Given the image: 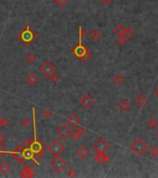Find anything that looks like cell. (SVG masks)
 Listing matches in <instances>:
<instances>
[{"instance_id":"cell-1","label":"cell","mask_w":158,"mask_h":178,"mask_svg":"<svg viewBox=\"0 0 158 178\" xmlns=\"http://www.w3.org/2000/svg\"><path fill=\"white\" fill-rule=\"evenodd\" d=\"M129 148L131 149V151L134 152L138 156H142L145 154V152L148 150V145L144 142L141 137L136 138L134 141L131 142L129 146Z\"/></svg>"},{"instance_id":"cell-2","label":"cell","mask_w":158,"mask_h":178,"mask_svg":"<svg viewBox=\"0 0 158 178\" xmlns=\"http://www.w3.org/2000/svg\"><path fill=\"white\" fill-rule=\"evenodd\" d=\"M47 151L54 157H58L65 151V146L59 140H53L47 147Z\"/></svg>"},{"instance_id":"cell-3","label":"cell","mask_w":158,"mask_h":178,"mask_svg":"<svg viewBox=\"0 0 158 178\" xmlns=\"http://www.w3.org/2000/svg\"><path fill=\"white\" fill-rule=\"evenodd\" d=\"M73 54L77 58H79L80 59L83 60V61H88L93 56L92 52L89 50L87 47L82 46L81 44H80L79 46L75 47V48H73Z\"/></svg>"},{"instance_id":"cell-4","label":"cell","mask_w":158,"mask_h":178,"mask_svg":"<svg viewBox=\"0 0 158 178\" xmlns=\"http://www.w3.org/2000/svg\"><path fill=\"white\" fill-rule=\"evenodd\" d=\"M57 68L56 67V65H54L50 61H45V62L39 67V72L42 73L43 75H45V77H49L51 74L53 73H57Z\"/></svg>"},{"instance_id":"cell-5","label":"cell","mask_w":158,"mask_h":178,"mask_svg":"<svg viewBox=\"0 0 158 178\" xmlns=\"http://www.w3.org/2000/svg\"><path fill=\"white\" fill-rule=\"evenodd\" d=\"M111 148L110 143L107 142L105 138L100 137L96 140L93 144V148L96 152L99 153H106V151H108Z\"/></svg>"},{"instance_id":"cell-6","label":"cell","mask_w":158,"mask_h":178,"mask_svg":"<svg viewBox=\"0 0 158 178\" xmlns=\"http://www.w3.org/2000/svg\"><path fill=\"white\" fill-rule=\"evenodd\" d=\"M68 161L64 160L61 157H55V159L50 162V167L55 171L56 173H60L67 167Z\"/></svg>"},{"instance_id":"cell-7","label":"cell","mask_w":158,"mask_h":178,"mask_svg":"<svg viewBox=\"0 0 158 178\" xmlns=\"http://www.w3.org/2000/svg\"><path fill=\"white\" fill-rule=\"evenodd\" d=\"M71 133H72V131L70 129V127L67 126V124L59 125L57 127V129L56 130V135L63 141L70 138L71 135Z\"/></svg>"},{"instance_id":"cell-8","label":"cell","mask_w":158,"mask_h":178,"mask_svg":"<svg viewBox=\"0 0 158 178\" xmlns=\"http://www.w3.org/2000/svg\"><path fill=\"white\" fill-rule=\"evenodd\" d=\"M80 105L83 109H90L94 104L93 98L90 94H84L79 100Z\"/></svg>"},{"instance_id":"cell-9","label":"cell","mask_w":158,"mask_h":178,"mask_svg":"<svg viewBox=\"0 0 158 178\" xmlns=\"http://www.w3.org/2000/svg\"><path fill=\"white\" fill-rule=\"evenodd\" d=\"M66 122H67V124L68 126H70L72 128H76V127H78L80 125V122H81V119H80V117L77 113L72 112L67 117Z\"/></svg>"},{"instance_id":"cell-10","label":"cell","mask_w":158,"mask_h":178,"mask_svg":"<svg viewBox=\"0 0 158 178\" xmlns=\"http://www.w3.org/2000/svg\"><path fill=\"white\" fill-rule=\"evenodd\" d=\"M76 154L80 160H85L90 155V149L86 146H80L76 150Z\"/></svg>"},{"instance_id":"cell-11","label":"cell","mask_w":158,"mask_h":178,"mask_svg":"<svg viewBox=\"0 0 158 178\" xmlns=\"http://www.w3.org/2000/svg\"><path fill=\"white\" fill-rule=\"evenodd\" d=\"M86 134H87V130L84 127H79L71 133L70 137L73 140H79L81 137H83Z\"/></svg>"},{"instance_id":"cell-12","label":"cell","mask_w":158,"mask_h":178,"mask_svg":"<svg viewBox=\"0 0 158 178\" xmlns=\"http://www.w3.org/2000/svg\"><path fill=\"white\" fill-rule=\"evenodd\" d=\"M94 159L99 164H106L111 161V158L109 155H106V153H99V152L95 153Z\"/></svg>"},{"instance_id":"cell-13","label":"cell","mask_w":158,"mask_h":178,"mask_svg":"<svg viewBox=\"0 0 158 178\" xmlns=\"http://www.w3.org/2000/svg\"><path fill=\"white\" fill-rule=\"evenodd\" d=\"M25 81H26V83H27V85H28L33 86V85H35L38 84L39 78H38V76H37L35 73L30 72V73H28V74L26 75Z\"/></svg>"},{"instance_id":"cell-14","label":"cell","mask_w":158,"mask_h":178,"mask_svg":"<svg viewBox=\"0 0 158 178\" xmlns=\"http://www.w3.org/2000/svg\"><path fill=\"white\" fill-rule=\"evenodd\" d=\"M11 171V165L8 161L0 162V174L2 175H6Z\"/></svg>"},{"instance_id":"cell-15","label":"cell","mask_w":158,"mask_h":178,"mask_svg":"<svg viewBox=\"0 0 158 178\" xmlns=\"http://www.w3.org/2000/svg\"><path fill=\"white\" fill-rule=\"evenodd\" d=\"M134 101H135V103L138 105L140 108H142V107H144L148 103V98L144 95L141 94L139 96H137V98H135Z\"/></svg>"},{"instance_id":"cell-16","label":"cell","mask_w":158,"mask_h":178,"mask_svg":"<svg viewBox=\"0 0 158 178\" xmlns=\"http://www.w3.org/2000/svg\"><path fill=\"white\" fill-rule=\"evenodd\" d=\"M19 176L23 177V178L33 177L34 176V171L31 167H25L24 169H22V171H20Z\"/></svg>"},{"instance_id":"cell-17","label":"cell","mask_w":158,"mask_h":178,"mask_svg":"<svg viewBox=\"0 0 158 178\" xmlns=\"http://www.w3.org/2000/svg\"><path fill=\"white\" fill-rule=\"evenodd\" d=\"M119 109H121L122 111L127 112V111H129L130 108H131V104H130V102H129L127 98H124V99H122V100L119 102Z\"/></svg>"},{"instance_id":"cell-18","label":"cell","mask_w":158,"mask_h":178,"mask_svg":"<svg viewBox=\"0 0 158 178\" xmlns=\"http://www.w3.org/2000/svg\"><path fill=\"white\" fill-rule=\"evenodd\" d=\"M91 38L93 40V41H98V40H100L101 38H102V35H103V33H102V32L100 31V30H98V29H93L92 32H91Z\"/></svg>"},{"instance_id":"cell-19","label":"cell","mask_w":158,"mask_h":178,"mask_svg":"<svg viewBox=\"0 0 158 178\" xmlns=\"http://www.w3.org/2000/svg\"><path fill=\"white\" fill-rule=\"evenodd\" d=\"M124 32H125V27L123 26V25H121V24L118 25V26H116V28L114 29V33H115V35H118V36L124 35Z\"/></svg>"},{"instance_id":"cell-20","label":"cell","mask_w":158,"mask_h":178,"mask_svg":"<svg viewBox=\"0 0 158 178\" xmlns=\"http://www.w3.org/2000/svg\"><path fill=\"white\" fill-rule=\"evenodd\" d=\"M124 81H125L124 76L120 73H116L113 78V82L116 85H121L122 83H124Z\"/></svg>"},{"instance_id":"cell-21","label":"cell","mask_w":158,"mask_h":178,"mask_svg":"<svg viewBox=\"0 0 158 178\" xmlns=\"http://www.w3.org/2000/svg\"><path fill=\"white\" fill-rule=\"evenodd\" d=\"M124 36L129 40L134 36V30L131 27H125V32H124Z\"/></svg>"},{"instance_id":"cell-22","label":"cell","mask_w":158,"mask_h":178,"mask_svg":"<svg viewBox=\"0 0 158 178\" xmlns=\"http://www.w3.org/2000/svg\"><path fill=\"white\" fill-rule=\"evenodd\" d=\"M26 60H27V62H28L29 64H31V65L33 64L36 61V55L34 53H32V52H30L28 55H27Z\"/></svg>"},{"instance_id":"cell-23","label":"cell","mask_w":158,"mask_h":178,"mask_svg":"<svg viewBox=\"0 0 158 178\" xmlns=\"http://www.w3.org/2000/svg\"><path fill=\"white\" fill-rule=\"evenodd\" d=\"M52 1L59 8H65L68 4V0H52Z\"/></svg>"},{"instance_id":"cell-24","label":"cell","mask_w":158,"mask_h":178,"mask_svg":"<svg viewBox=\"0 0 158 178\" xmlns=\"http://www.w3.org/2000/svg\"><path fill=\"white\" fill-rule=\"evenodd\" d=\"M157 125H158V122H157L154 118L150 119V120H148V122H147V126H148L149 128H151V129L156 128Z\"/></svg>"},{"instance_id":"cell-25","label":"cell","mask_w":158,"mask_h":178,"mask_svg":"<svg viewBox=\"0 0 158 178\" xmlns=\"http://www.w3.org/2000/svg\"><path fill=\"white\" fill-rule=\"evenodd\" d=\"M148 151H149V154L152 155L153 157H157L158 156V147L154 145L150 148H148Z\"/></svg>"},{"instance_id":"cell-26","label":"cell","mask_w":158,"mask_h":178,"mask_svg":"<svg viewBox=\"0 0 158 178\" xmlns=\"http://www.w3.org/2000/svg\"><path fill=\"white\" fill-rule=\"evenodd\" d=\"M20 125H22V127L24 128H28L31 124V120L29 118H22V120H20Z\"/></svg>"},{"instance_id":"cell-27","label":"cell","mask_w":158,"mask_h":178,"mask_svg":"<svg viewBox=\"0 0 158 178\" xmlns=\"http://www.w3.org/2000/svg\"><path fill=\"white\" fill-rule=\"evenodd\" d=\"M42 115L44 116L45 119H49L51 116L53 115V112H52L51 109H45L43 111V112H42Z\"/></svg>"},{"instance_id":"cell-28","label":"cell","mask_w":158,"mask_h":178,"mask_svg":"<svg viewBox=\"0 0 158 178\" xmlns=\"http://www.w3.org/2000/svg\"><path fill=\"white\" fill-rule=\"evenodd\" d=\"M127 41H128V39H127V38H126L124 35H122V36H119L118 43H119V46H125V45H126Z\"/></svg>"},{"instance_id":"cell-29","label":"cell","mask_w":158,"mask_h":178,"mask_svg":"<svg viewBox=\"0 0 158 178\" xmlns=\"http://www.w3.org/2000/svg\"><path fill=\"white\" fill-rule=\"evenodd\" d=\"M67 174H68V177H74V176H76V175H77V172H76V170H75V169L70 168V169H68V170Z\"/></svg>"},{"instance_id":"cell-30","label":"cell","mask_w":158,"mask_h":178,"mask_svg":"<svg viewBox=\"0 0 158 178\" xmlns=\"http://www.w3.org/2000/svg\"><path fill=\"white\" fill-rule=\"evenodd\" d=\"M48 79H49L50 81H52V83H55L56 84L57 82L59 80V77L57 75V73H53V74H51L49 77H48Z\"/></svg>"},{"instance_id":"cell-31","label":"cell","mask_w":158,"mask_h":178,"mask_svg":"<svg viewBox=\"0 0 158 178\" xmlns=\"http://www.w3.org/2000/svg\"><path fill=\"white\" fill-rule=\"evenodd\" d=\"M5 140H6V135L2 131H0V144H2Z\"/></svg>"},{"instance_id":"cell-32","label":"cell","mask_w":158,"mask_h":178,"mask_svg":"<svg viewBox=\"0 0 158 178\" xmlns=\"http://www.w3.org/2000/svg\"><path fill=\"white\" fill-rule=\"evenodd\" d=\"M100 1L102 2V4H104L105 6H109L113 2V0H100Z\"/></svg>"},{"instance_id":"cell-33","label":"cell","mask_w":158,"mask_h":178,"mask_svg":"<svg viewBox=\"0 0 158 178\" xmlns=\"http://www.w3.org/2000/svg\"><path fill=\"white\" fill-rule=\"evenodd\" d=\"M24 156H25V158H30V157L32 156V153H31V152L29 153V149H26V150H25Z\"/></svg>"},{"instance_id":"cell-34","label":"cell","mask_w":158,"mask_h":178,"mask_svg":"<svg viewBox=\"0 0 158 178\" xmlns=\"http://www.w3.org/2000/svg\"><path fill=\"white\" fill-rule=\"evenodd\" d=\"M154 94L156 95V97L158 98V85L155 87V89H154Z\"/></svg>"},{"instance_id":"cell-35","label":"cell","mask_w":158,"mask_h":178,"mask_svg":"<svg viewBox=\"0 0 158 178\" xmlns=\"http://www.w3.org/2000/svg\"><path fill=\"white\" fill-rule=\"evenodd\" d=\"M3 121H4V119L0 117V127H3Z\"/></svg>"},{"instance_id":"cell-36","label":"cell","mask_w":158,"mask_h":178,"mask_svg":"<svg viewBox=\"0 0 158 178\" xmlns=\"http://www.w3.org/2000/svg\"><path fill=\"white\" fill-rule=\"evenodd\" d=\"M1 68H2V66H1V64H0V70H1Z\"/></svg>"},{"instance_id":"cell-37","label":"cell","mask_w":158,"mask_h":178,"mask_svg":"<svg viewBox=\"0 0 158 178\" xmlns=\"http://www.w3.org/2000/svg\"><path fill=\"white\" fill-rule=\"evenodd\" d=\"M156 134H157V135H158V130H157V132H156Z\"/></svg>"}]
</instances>
